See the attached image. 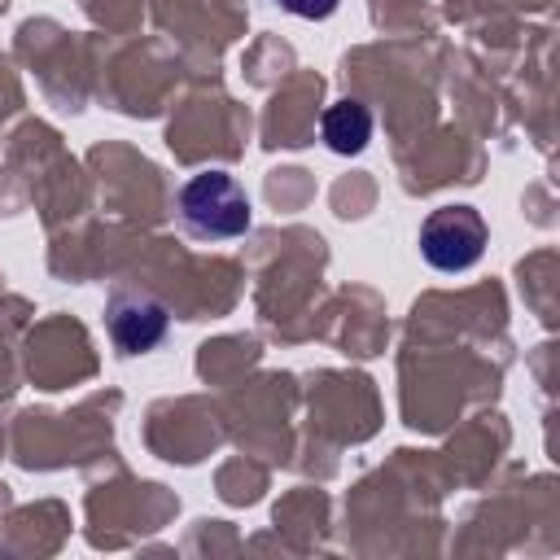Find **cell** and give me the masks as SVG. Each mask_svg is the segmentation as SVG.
<instances>
[{
	"instance_id": "6da1fadb",
	"label": "cell",
	"mask_w": 560,
	"mask_h": 560,
	"mask_svg": "<svg viewBox=\"0 0 560 560\" xmlns=\"http://www.w3.org/2000/svg\"><path fill=\"white\" fill-rule=\"evenodd\" d=\"M175 210H179L184 228L206 241H232V236L249 232V197L219 166L184 179V188L175 192Z\"/></svg>"
},
{
	"instance_id": "5b68a950",
	"label": "cell",
	"mask_w": 560,
	"mask_h": 560,
	"mask_svg": "<svg viewBox=\"0 0 560 560\" xmlns=\"http://www.w3.org/2000/svg\"><path fill=\"white\" fill-rule=\"evenodd\" d=\"M284 13H293V18H311V22H324V18H332V9H337V0H276Z\"/></svg>"
},
{
	"instance_id": "7a4b0ae2",
	"label": "cell",
	"mask_w": 560,
	"mask_h": 560,
	"mask_svg": "<svg viewBox=\"0 0 560 560\" xmlns=\"http://www.w3.org/2000/svg\"><path fill=\"white\" fill-rule=\"evenodd\" d=\"M420 254L438 271H464L486 254V223L472 206H442L420 223Z\"/></svg>"
},
{
	"instance_id": "3957f363",
	"label": "cell",
	"mask_w": 560,
	"mask_h": 560,
	"mask_svg": "<svg viewBox=\"0 0 560 560\" xmlns=\"http://www.w3.org/2000/svg\"><path fill=\"white\" fill-rule=\"evenodd\" d=\"M105 324H109V337L122 354H149L162 346V337L171 328V311L153 293L118 289L105 306Z\"/></svg>"
},
{
	"instance_id": "277c9868",
	"label": "cell",
	"mask_w": 560,
	"mask_h": 560,
	"mask_svg": "<svg viewBox=\"0 0 560 560\" xmlns=\"http://www.w3.org/2000/svg\"><path fill=\"white\" fill-rule=\"evenodd\" d=\"M368 140H372V114H368V105H359L350 96L337 101V105H328V114H324V144L332 153H359Z\"/></svg>"
}]
</instances>
